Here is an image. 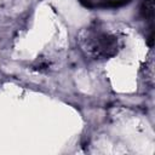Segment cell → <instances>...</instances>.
<instances>
[{"instance_id":"1","label":"cell","mask_w":155,"mask_h":155,"mask_svg":"<svg viewBox=\"0 0 155 155\" xmlns=\"http://www.w3.org/2000/svg\"><path fill=\"white\" fill-rule=\"evenodd\" d=\"M85 50L96 58H108L117 52V40L104 33H92L85 39Z\"/></svg>"},{"instance_id":"2","label":"cell","mask_w":155,"mask_h":155,"mask_svg":"<svg viewBox=\"0 0 155 155\" xmlns=\"http://www.w3.org/2000/svg\"><path fill=\"white\" fill-rule=\"evenodd\" d=\"M140 11L145 19L151 21L154 17V0H144Z\"/></svg>"}]
</instances>
